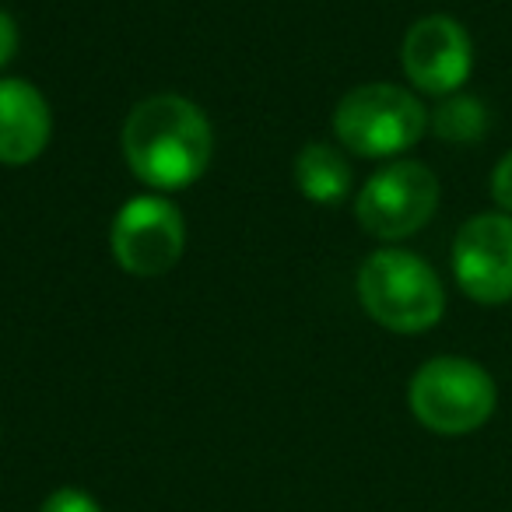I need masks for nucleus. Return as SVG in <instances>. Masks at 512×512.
Wrapping results in <instances>:
<instances>
[{"label":"nucleus","mask_w":512,"mask_h":512,"mask_svg":"<svg viewBox=\"0 0 512 512\" xmlns=\"http://www.w3.org/2000/svg\"><path fill=\"white\" fill-rule=\"evenodd\" d=\"M400 64L418 92L446 99L460 92L474 71V43L456 18L428 15L407 29Z\"/></svg>","instance_id":"nucleus-8"},{"label":"nucleus","mask_w":512,"mask_h":512,"mask_svg":"<svg viewBox=\"0 0 512 512\" xmlns=\"http://www.w3.org/2000/svg\"><path fill=\"white\" fill-rule=\"evenodd\" d=\"M53 134L50 102L22 78H0V165H29Z\"/></svg>","instance_id":"nucleus-9"},{"label":"nucleus","mask_w":512,"mask_h":512,"mask_svg":"<svg viewBox=\"0 0 512 512\" xmlns=\"http://www.w3.org/2000/svg\"><path fill=\"white\" fill-rule=\"evenodd\" d=\"M351 165L330 144H306L295 158V186L313 204H341L351 193Z\"/></svg>","instance_id":"nucleus-10"},{"label":"nucleus","mask_w":512,"mask_h":512,"mask_svg":"<svg viewBox=\"0 0 512 512\" xmlns=\"http://www.w3.org/2000/svg\"><path fill=\"white\" fill-rule=\"evenodd\" d=\"M362 309L393 334H425L446 313V292L432 267L407 249H376L358 271Z\"/></svg>","instance_id":"nucleus-2"},{"label":"nucleus","mask_w":512,"mask_h":512,"mask_svg":"<svg viewBox=\"0 0 512 512\" xmlns=\"http://www.w3.org/2000/svg\"><path fill=\"white\" fill-rule=\"evenodd\" d=\"M411 414L435 435L477 432L495 414L498 390L488 369L460 355L428 358L407 386Z\"/></svg>","instance_id":"nucleus-3"},{"label":"nucleus","mask_w":512,"mask_h":512,"mask_svg":"<svg viewBox=\"0 0 512 512\" xmlns=\"http://www.w3.org/2000/svg\"><path fill=\"white\" fill-rule=\"evenodd\" d=\"M491 200L512 218V151L498 158L495 172H491Z\"/></svg>","instance_id":"nucleus-13"},{"label":"nucleus","mask_w":512,"mask_h":512,"mask_svg":"<svg viewBox=\"0 0 512 512\" xmlns=\"http://www.w3.org/2000/svg\"><path fill=\"white\" fill-rule=\"evenodd\" d=\"M39 512H102V505L85 488H71L67 484V488H57L53 495H46Z\"/></svg>","instance_id":"nucleus-12"},{"label":"nucleus","mask_w":512,"mask_h":512,"mask_svg":"<svg viewBox=\"0 0 512 512\" xmlns=\"http://www.w3.org/2000/svg\"><path fill=\"white\" fill-rule=\"evenodd\" d=\"M116 264L134 278H158L179 264L186 249V221L165 197H134L120 207L109 232Z\"/></svg>","instance_id":"nucleus-6"},{"label":"nucleus","mask_w":512,"mask_h":512,"mask_svg":"<svg viewBox=\"0 0 512 512\" xmlns=\"http://www.w3.org/2000/svg\"><path fill=\"white\" fill-rule=\"evenodd\" d=\"M211 155V123L183 95H151L123 123V158L148 190L172 193L197 183Z\"/></svg>","instance_id":"nucleus-1"},{"label":"nucleus","mask_w":512,"mask_h":512,"mask_svg":"<svg viewBox=\"0 0 512 512\" xmlns=\"http://www.w3.org/2000/svg\"><path fill=\"white\" fill-rule=\"evenodd\" d=\"M432 130L449 144H474L488 130V109L474 95H446L432 113Z\"/></svg>","instance_id":"nucleus-11"},{"label":"nucleus","mask_w":512,"mask_h":512,"mask_svg":"<svg viewBox=\"0 0 512 512\" xmlns=\"http://www.w3.org/2000/svg\"><path fill=\"white\" fill-rule=\"evenodd\" d=\"M428 127V113L400 85L351 88L334 109V134L348 151L362 158H393L414 148Z\"/></svg>","instance_id":"nucleus-4"},{"label":"nucleus","mask_w":512,"mask_h":512,"mask_svg":"<svg viewBox=\"0 0 512 512\" xmlns=\"http://www.w3.org/2000/svg\"><path fill=\"white\" fill-rule=\"evenodd\" d=\"M439 207V179L421 162H390L369 176L355 200L358 225L383 242L421 232Z\"/></svg>","instance_id":"nucleus-5"},{"label":"nucleus","mask_w":512,"mask_h":512,"mask_svg":"<svg viewBox=\"0 0 512 512\" xmlns=\"http://www.w3.org/2000/svg\"><path fill=\"white\" fill-rule=\"evenodd\" d=\"M453 278L477 306L512 299V218L502 211L474 214L453 239Z\"/></svg>","instance_id":"nucleus-7"},{"label":"nucleus","mask_w":512,"mask_h":512,"mask_svg":"<svg viewBox=\"0 0 512 512\" xmlns=\"http://www.w3.org/2000/svg\"><path fill=\"white\" fill-rule=\"evenodd\" d=\"M15 53H18V25L8 11L0 8V71L15 60Z\"/></svg>","instance_id":"nucleus-14"}]
</instances>
